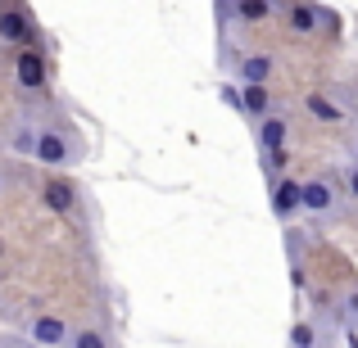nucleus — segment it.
Masks as SVG:
<instances>
[{
    "label": "nucleus",
    "instance_id": "f257e3e1",
    "mask_svg": "<svg viewBox=\"0 0 358 348\" xmlns=\"http://www.w3.org/2000/svg\"><path fill=\"white\" fill-rule=\"evenodd\" d=\"M299 209L313 222H336L341 218V190H336L331 176H308L299 181Z\"/></svg>",
    "mask_w": 358,
    "mask_h": 348
},
{
    "label": "nucleus",
    "instance_id": "f03ea898",
    "mask_svg": "<svg viewBox=\"0 0 358 348\" xmlns=\"http://www.w3.org/2000/svg\"><path fill=\"white\" fill-rule=\"evenodd\" d=\"M32 158H36V163H45L50 172H69V167L78 163V149H73V140L64 136V127H36Z\"/></svg>",
    "mask_w": 358,
    "mask_h": 348
},
{
    "label": "nucleus",
    "instance_id": "7ed1b4c3",
    "mask_svg": "<svg viewBox=\"0 0 358 348\" xmlns=\"http://www.w3.org/2000/svg\"><path fill=\"white\" fill-rule=\"evenodd\" d=\"M14 82L27 91V96H45V91H50V63H45L41 45L14 50Z\"/></svg>",
    "mask_w": 358,
    "mask_h": 348
},
{
    "label": "nucleus",
    "instance_id": "20e7f679",
    "mask_svg": "<svg viewBox=\"0 0 358 348\" xmlns=\"http://www.w3.org/2000/svg\"><path fill=\"white\" fill-rule=\"evenodd\" d=\"M36 199H41V209L59 213V218H73V213H78V204H82V190H78V181H73V176L50 172L41 181V190H36Z\"/></svg>",
    "mask_w": 358,
    "mask_h": 348
},
{
    "label": "nucleus",
    "instance_id": "39448f33",
    "mask_svg": "<svg viewBox=\"0 0 358 348\" xmlns=\"http://www.w3.org/2000/svg\"><path fill=\"white\" fill-rule=\"evenodd\" d=\"M0 41L5 45H41V32H36V18L27 14L23 5H0Z\"/></svg>",
    "mask_w": 358,
    "mask_h": 348
},
{
    "label": "nucleus",
    "instance_id": "423d86ee",
    "mask_svg": "<svg viewBox=\"0 0 358 348\" xmlns=\"http://www.w3.org/2000/svg\"><path fill=\"white\" fill-rule=\"evenodd\" d=\"M281 9H286V23H290L295 36H313V32H322V27H336V18L327 14V9L308 5V0H290V5H281Z\"/></svg>",
    "mask_w": 358,
    "mask_h": 348
},
{
    "label": "nucleus",
    "instance_id": "0eeeda50",
    "mask_svg": "<svg viewBox=\"0 0 358 348\" xmlns=\"http://www.w3.org/2000/svg\"><path fill=\"white\" fill-rule=\"evenodd\" d=\"M27 335H32L36 344H45V348H69V340H73L69 321L55 317V312H36L32 321H27Z\"/></svg>",
    "mask_w": 358,
    "mask_h": 348
},
{
    "label": "nucleus",
    "instance_id": "6e6552de",
    "mask_svg": "<svg viewBox=\"0 0 358 348\" xmlns=\"http://www.w3.org/2000/svg\"><path fill=\"white\" fill-rule=\"evenodd\" d=\"M272 73H277V59H272V54H263V50H250V54H241V59H236L241 86H268Z\"/></svg>",
    "mask_w": 358,
    "mask_h": 348
},
{
    "label": "nucleus",
    "instance_id": "1a4fd4ad",
    "mask_svg": "<svg viewBox=\"0 0 358 348\" xmlns=\"http://www.w3.org/2000/svg\"><path fill=\"white\" fill-rule=\"evenodd\" d=\"M254 140H259V154H272V149H286L290 140V122L281 114H268L259 118V127H254Z\"/></svg>",
    "mask_w": 358,
    "mask_h": 348
},
{
    "label": "nucleus",
    "instance_id": "9d476101",
    "mask_svg": "<svg viewBox=\"0 0 358 348\" xmlns=\"http://www.w3.org/2000/svg\"><path fill=\"white\" fill-rule=\"evenodd\" d=\"M272 213H277V222H290L295 213H304L299 209V181L295 176H277L272 181Z\"/></svg>",
    "mask_w": 358,
    "mask_h": 348
},
{
    "label": "nucleus",
    "instance_id": "9b49d317",
    "mask_svg": "<svg viewBox=\"0 0 358 348\" xmlns=\"http://www.w3.org/2000/svg\"><path fill=\"white\" fill-rule=\"evenodd\" d=\"M277 0H231V18L245 27H259V23H268L272 14H277Z\"/></svg>",
    "mask_w": 358,
    "mask_h": 348
},
{
    "label": "nucleus",
    "instance_id": "f8f14e48",
    "mask_svg": "<svg viewBox=\"0 0 358 348\" xmlns=\"http://www.w3.org/2000/svg\"><path fill=\"white\" fill-rule=\"evenodd\" d=\"M304 109H308V114H313L317 122H327V127H336V122H345V109L336 105V100L327 96V91H308V96H304Z\"/></svg>",
    "mask_w": 358,
    "mask_h": 348
},
{
    "label": "nucleus",
    "instance_id": "ddd939ff",
    "mask_svg": "<svg viewBox=\"0 0 358 348\" xmlns=\"http://www.w3.org/2000/svg\"><path fill=\"white\" fill-rule=\"evenodd\" d=\"M241 114H250L254 122L272 114V91L268 86H241Z\"/></svg>",
    "mask_w": 358,
    "mask_h": 348
},
{
    "label": "nucleus",
    "instance_id": "4468645a",
    "mask_svg": "<svg viewBox=\"0 0 358 348\" xmlns=\"http://www.w3.org/2000/svg\"><path fill=\"white\" fill-rule=\"evenodd\" d=\"M290 348H317V331L308 321H295L290 326Z\"/></svg>",
    "mask_w": 358,
    "mask_h": 348
},
{
    "label": "nucleus",
    "instance_id": "2eb2a0df",
    "mask_svg": "<svg viewBox=\"0 0 358 348\" xmlns=\"http://www.w3.org/2000/svg\"><path fill=\"white\" fill-rule=\"evenodd\" d=\"M69 348H109V340H105L100 331H91V326H87V331H73Z\"/></svg>",
    "mask_w": 358,
    "mask_h": 348
},
{
    "label": "nucleus",
    "instance_id": "dca6fc26",
    "mask_svg": "<svg viewBox=\"0 0 358 348\" xmlns=\"http://www.w3.org/2000/svg\"><path fill=\"white\" fill-rule=\"evenodd\" d=\"M286 163H290V154H286V149H272V154H263V167H268V176H272V181H277V176L286 172Z\"/></svg>",
    "mask_w": 358,
    "mask_h": 348
},
{
    "label": "nucleus",
    "instance_id": "f3484780",
    "mask_svg": "<svg viewBox=\"0 0 358 348\" xmlns=\"http://www.w3.org/2000/svg\"><path fill=\"white\" fill-rule=\"evenodd\" d=\"M341 312H345V321L354 326L358 331V289H350V294H345V303H341Z\"/></svg>",
    "mask_w": 358,
    "mask_h": 348
},
{
    "label": "nucleus",
    "instance_id": "a211bd4d",
    "mask_svg": "<svg viewBox=\"0 0 358 348\" xmlns=\"http://www.w3.org/2000/svg\"><path fill=\"white\" fill-rule=\"evenodd\" d=\"M32 140H36L32 127H18L14 131V149H18V154H32Z\"/></svg>",
    "mask_w": 358,
    "mask_h": 348
},
{
    "label": "nucleus",
    "instance_id": "6ab92c4d",
    "mask_svg": "<svg viewBox=\"0 0 358 348\" xmlns=\"http://www.w3.org/2000/svg\"><path fill=\"white\" fill-rule=\"evenodd\" d=\"M345 190H350V199H358V163H350V172H345Z\"/></svg>",
    "mask_w": 358,
    "mask_h": 348
},
{
    "label": "nucleus",
    "instance_id": "aec40b11",
    "mask_svg": "<svg viewBox=\"0 0 358 348\" xmlns=\"http://www.w3.org/2000/svg\"><path fill=\"white\" fill-rule=\"evenodd\" d=\"M345 348H358V331H354V326L345 331Z\"/></svg>",
    "mask_w": 358,
    "mask_h": 348
},
{
    "label": "nucleus",
    "instance_id": "412c9836",
    "mask_svg": "<svg viewBox=\"0 0 358 348\" xmlns=\"http://www.w3.org/2000/svg\"><path fill=\"white\" fill-rule=\"evenodd\" d=\"M0 348H27V344H23V340H5Z\"/></svg>",
    "mask_w": 358,
    "mask_h": 348
},
{
    "label": "nucleus",
    "instance_id": "4be33fe9",
    "mask_svg": "<svg viewBox=\"0 0 358 348\" xmlns=\"http://www.w3.org/2000/svg\"><path fill=\"white\" fill-rule=\"evenodd\" d=\"M354 163H358V136H354Z\"/></svg>",
    "mask_w": 358,
    "mask_h": 348
},
{
    "label": "nucleus",
    "instance_id": "5701e85b",
    "mask_svg": "<svg viewBox=\"0 0 358 348\" xmlns=\"http://www.w3.org/2000/svg\"><path fill=\"white\" fill-rule=\"evenodd\" d=\"M0 258H5V240H0Z\"/></svg>",
    "mask_w": 358,
    "mask_h": 348
},
{
    "label": "nucleus",
    "instance_id": "b1692460",
    "mask_svg": "<svg viewBox=\"0 0 358 348\" xmlns=\"http://www.w3.org/2000/svg\"><path fill=\"white\" fill-rule=\"evenodd\" d=\"M0 190H5V176H0Z\"/></svg>",
    "mask_w": 358,
    "mask_h": 348
}]
</instances>
